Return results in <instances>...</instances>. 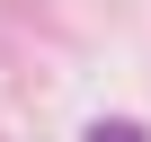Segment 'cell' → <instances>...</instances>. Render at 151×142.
Segmentation results:
<instances>
[{
  "label": "cell",
  "instance_id": "cell-1",
  "mask_svg": "<svg viewBox=\"0 0 151 142\" xmlns=\"http://www.w3.org/2000/svg\"><path fill=\"white\" fill-rule=\"evenodd\" d=\"M89 142H142V133H133V124H98Z\"/></svg>",
  "mask_w": 151,
  "mask_h": 142
}]
</instances>
